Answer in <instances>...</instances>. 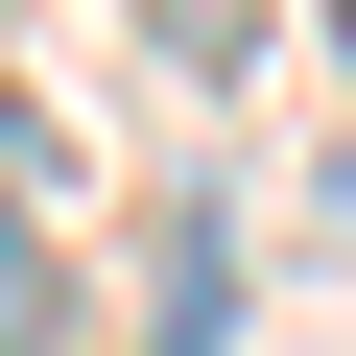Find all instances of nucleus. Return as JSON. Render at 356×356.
Instances as JSON below:
<instances>
[{
  "label": "nucleus",
  "mask_w": 356,
  "mask_h": 356,
  "mask_svg": "<svg viewBox=\"0 0 356 356\" xmlns=\"http://www.w3.org/2000/svg\"><path fill=\"white\" fill-rule=\"evenodd\" d=\"M143 356H238V214H166V285H143Z\"/></svg>",
  "instance_id": "obj_1"
},
{
  "label": "nucleus",
  "mask_w": 356,
  "mask_h": 356,
  "mask_svg": "<svg viewBox=\"0 0 356 356\" xmlns=\"http://www.w3.org/2000/svg\"><path fill=\"white\" fill-rule=\"evenodd\" d=\"M48 332H72V261H48L24 214H0V356H48Z\"/></svg>",
  "instance_id": "obj_2"
},
{
  "label": "nucleus",
  "mask_w": 356,
  "mask_h": 356,
  "mask_svg": "<svg viewBox=\"0 0 356 356\" xmlns=\"http://www.w3.org/2000/svg\"><path fill=\"white\" fill-rule=\"evenodd\" d=\"M238 24H261V0H166V48H191V72H238Z\"/></svg>",
  "instance_id": "obj_3"
},
{
  "label": "nucleus",
  "mask_w": 356,
  "mask_h": 356,
  "mask_svg": "<svg viewBox=\"0 0 356 356\" xmlns=\"http://www.w3.org/2000/svg\"><path fill=\"white\" fill-rule=\"evenodd\" d=\"M332 48H356V0H332Z\"/></svg>",
  "instance_id": "obj_4"
}]
</instances>
